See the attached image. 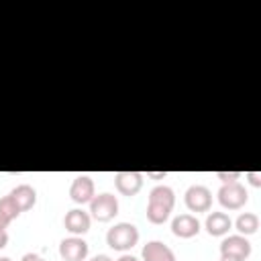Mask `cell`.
<instances>
[{
    "instance_id": "obj_5",
    "label": "cell",
    "mask_w": 261,
    "mask_h": 261,
    "mask_svg": "<svg viewBox=\"0 0 261 261\" xmlns=\"http://www.w3.org/2000/svg\"><path fill=\"white\" fill-rule=\"evenodd\" d=\"M220 255L245 261L251 255V243L243 234H230L220 243Z\"/></svg>"
},
{
    "instance_id": "obj_2",
    "label": "cell",
    "mask_w": 261,
    "mask_h": 261,
    "mask_svg": "<svg viewBox=\"0 0 261 261\" xmlns=\"http://www.w3.org/2000/svg\"><path fill=\"white\" fill-rule=\"evenodd\" d=\"M90 212L98 222H108L118 214V200L114 194H98L90 200Z\"/></svg>"
},
{
    "instance_id": "obj_18",
    "label": "cell",
    "mask_w": 261,
    "mask_h": 261,
    "mask_svg": "<svg viewBox=\"0 0 261 261\" xmlns=\"http://www.w3.org/2000/svg\"><path fill=\"white\" fill-rule=\"evenodd\" d=\"M216 177L222 179V184H230V181H237L241 173L239 171H216Z\"/></svg>"
},
{
    "instance_id": "obj_20",
    "label": "cell",
    "mask_w": 261,
    "mask_h": 261,
    "mask_svg": "<svg viewBox=\"0 0 261 261\" xmlns=\"http://www.w3.org/2000/svg\"><path fill=\"white\" fill-rule=\"evenodd\" d=\"M20 261H45V259L41 255H37V253H27V255H22Z\"/></svg>"
},
{
    "instance_id": "obj_27",
    "label": "cell",
    "mask_w": 261,
    "mask_h": 261,
    "mask_svg": "<svg viewBox=\"0 0 261 261\" xmlns=\"http://www.w3.org/2000/svg\"><path fill=\"white\" fill-rule=\"evenodd\" d=\"M0 261H10V259L8 257H0Z\"/></svg>"
},
{
    "instance_id": "obj_17",
    "label": "cell",
    "mask_w": 261,
    "mask_h": 261,
    "mask_svg": "<svg viewBox=\"0 0 261 261\" xmlns=\"http://www.w3.org/2000/svg\"><path fill=\"white\" fill-rule=\"evenodd\" d=\"M0 214H2V216H6L8 220H14V218L20 214V210H18L16 202L10 198V194H8V196H4V198H0Z\"/></svg>"
},
{
    "instance_id": "obj_10",
    "label": "cell",
    "mask_w": 261,
    "mask_h": 261,
    "mask_svg": "<svg viewBox=\"0 0 261 261\" xmlns=\"http://www.w3.org/2000/svg\"><path fill=\"white\" fill-rule=\"evenodd\" d=\"M90 214L88 212H84V210H80V208H73V210H69L67 214H65V218H63V224H65V228L73 234V237H80V234H86L88 230H90Z\"/></svg>"
},
{
    "instance_id": "obj_8",
    "label": "cell",
    "mask_w": 261,
    "mask_h": 261,
    "mask_svg": "<svg viewBox=\"0 0 261 261\" xmlns=\"http://www.w3.org/2000/svg\"><path fill=\"white\" fill-rule=\"evenodd\" d=\"M69 196L75 204H88L94 198V181L90 175H77L69 186Z\"/></svg>"
},
{
    "instance_id": "obj_22",
    "label": "cell",
    "mask_w": 261,
    "mask_h": 261,
    "mask_svg": "<svg viewBox=\"0 0 261 261\" xmlns=\"http://www.w3.org/2000/svg\"><path fill=\"white\" fill-rule=\"evenodd\" d=\"M8 224H10V220H8L6 216H2V214H0V230H4Z\"/></svg>"
},
{
    "instance_id": "obj_19",
    "label": "cell",
    "mask_w": 261,
    "mask_h": 261,
    "mask_svg": "<svg viewBox=\"0 0 261 261\" xmlns=\"http://www.w3.org/2000/svg\"><path fill=\"white\" fill-rule=\"evenodd\" d=\"M245 175H247V179L251 181V186H255V188L261 186V173H259V171H247Z\"/></svg>"
},
{
    "instance_id": "obj_16",
    "label": "cell",
    "mask_w": 261,
    "mask_h": 261,
    "mask_svg": "<svg viewBox=\"0 0 261 261\" xmlns=\"http://www.w3.org/2000/svg\"><path fill=\"white\" fill-rule=\"evenodd\" d=\"M169 212H171V208H165L161 204H155V202L147 204V220L153 224H163L169 218Z\"/></svg>"
},
{
    "instance_id": "obj_26",
    "label": "cell",
    "mask_w": 261,
    "mask_h": 261,
    "mask_svg": "<svg viewBox=\"0 0 261 261\" xmlns=\"http://www.w3.org/2000/svg\"><path fill=\"white\" fill-rule=\"evenodd\" d=\"M220 261H239V259H232V257H220Z\"/></svg>"
},
{
    "instance_id": "obj_24",
    "label": "cell",
    "mask_w": 261,
    "mask_h": 261,
    "mask_svg": "<svg viewBox=\"0 0 261 261\" xmlns=\"http://www.w3.org/2000/svg\"><path fill=\"white\" fill-rule=\"evenodd\" d=\"M92 261H112V259H110L108 255H96V257H94Z\"/></svg>"
},
{
    "instance_id": "obj_4",
    "label": "cell",
    "mask_w": 261,
    "mask_h": 261,
    "mask_svg": "<svg viewBox=\"0 0 261 261\" xmlns=\"http://www.w3.org/2000/svg\"><path fill=\"white\" fill-rule=\"evenodd\" d=\"M186 206L192 210V212H208L210 206H212V192L206 188V186H200V184H194L186 190Z\"/></svg>"
},
{
    "instance_id": "obj_12",
    "label": "cell",
    "mask_w": 261,
    "mask_h": 261,
    "mask_svg": "<svg viewBox=\"0 0 261 261\" xmlns=\"http://www.w3.org/2000/svg\"><path fill=\"white\" fill-rule=\"evenodd\" d=\"M10 198L16 202L18 210L24 212V210H31V208L35 206V202H37V192H35L33 186L20 184V186H16V188L10 192Z\"/></svg>"
},
{
    "instance_id": "obj_13",
    "label": "cell",
    "mask_w": 261,
    "mask_h": 261,
    "mask_svg": "<svg viewBox=\"0 0 261 261\" xmlns=\"http://www.w3.org/2000/svg\"><path fill=\"white\" fill-rule=\"evenodd\" d=\"M230 226H232V220H230V216L224 214V212H212V214H208V218H206V230H208V234H212V237H222V234H226Z\"/></svg>"
},
{
    "instance_id": "obj_7",
    "label": "cell",
    "mask_w": 261,
    "mask_h": 261,
    "mask_svg": "<svg viewBox=\"0 0 261 261\" xmlns=\"http://www.w3.org/2000/svg\"><path fill=\"white\" fill-rule=\"evenodd\" d=\"M114 186L122 196H135L143 186V173H139V171H118L114 175Z\"/></svg>"
},
{
    "instance_id": "obj_6",
    "label": "cell",
    "mask_w": 261,
    "mask_h": 261,
    "mask_svg": "<svg viewBox=\"0 0 261 261\" xmlns=\"http://www.w3.org/2000/svg\"><path fill=\"white\" fill-rule=\"evenodd\" d=\"M59 255L65 261H84L88 257V243L82 237H69L59 243Z\"/></svg>"
},
{
    "instance_id": "obj_9",
    "label": "cell",
    "mask_w": 261,
    "mask_h": 261,
    "mask_svg": "<svg viewBox=\"0 0 261 261\" xmlns=\"http://www.w3.org/2000/svg\"><path fill=\"white\" fill-rule=\"evenodd\" d=\"M171 232L179 239H192L200 232V220L192 214H179L171 222Z\"/></svg>"
},
{
    "instance_id": "obj_15",
    "label": "cell",
    "mask_w": 261,
    "mask_h": 261,
    "mask_svg": "<svg viewBox=\"0 0 261 261\" xmlns=\"http://www.w3.org/2000/svg\"><path fill=\"white\" fill-rule=\"evenodd\" d=\"M234 226H237V230H239L243 237H247V234H255L257 228H259V216L253 214V212H243V214L237 218Z\"/></svg>"
},
{
    "instance_id": "obj_1",
    "label": "cell",
    "mask_w": 261,
    "mask_h": 261,
    "mask_svg": "<svg viewBox=\"0 0 261 261\" xmlns=\"http://www.w3.org/2000/svg\"><path fill=\"white\" fill-rule=\"evenodd\" d=\"M139 241V230L130 222H118L106 232V243L114 251H128L137 245Z\"/></svg>"
},
{
    "instance_id": "obj_3",
    "label": "cell",
    "mask_w": 261,
    "mask_h": 261,
    "mask_svg": "<svg viewBox=\"0 0 261 261\" xmlns=\"http://www.w3.org/2000/svg\"><path fill=\"white\" fill-rule=\"evenodd\" d=\"M218 202H220V206H224L228 210H239L249 202V194H247L245 186H241L239 181L222 184L218 190Z\"/></svg>"
},
{
    "instance_id": "obj_11",
    "label": "cell",
    "mask_w": 261,
    "mask_h": 261,
    "mask_svg": "<svg viewBox=\"0 0 261 261\" xmlns=\"http://www.w3.org/2000/svg\"><path fill=\"white\" fill-rule=\"evenodd\" d=\"M143 261H175L173 251L161 241H149L143 247Z\"/></svg>"
},
{
    "instance_id": "obj_25",
    "label": "cell",
    "mask_w": 261,
    "mask_h": 261,
    "mask_svg": "<svg viewBox=\"0 0 261 261\" xmlns=\"http://www.w3.org/2000/svg\"><path fill=\"white\" fill-rule=\"evenodd\" d=\"M116 261H139L137 257H133V255H122L120 259H116Z\"/></svg>"
},
{
    "instance_id": "obj_21",
    "label": "cell",
    "mask_w": 261,
    "mask_h": 261,
    "mask_svg": "<svg viewBox=\"0 0 261 261\" xmlns=\"http://www.w3.org/2000/svg\"><path fill=\"white\" fill-rule=\"evenodd\" d=\"M8 243V232L6 230H0V249H4Z\"/></svg>"
},
{
    "instance_id": "obj_23",
    "label": "cell",
    "mask_w": 261,
    "mask_h": 261,
    "mask_svg": "<svg viewBox=\"0 0 261 261\" xmlns=\"http://www.w3.org/2000/svg\"><path fill=\"white\" fill-rule=\"evenodd\" d=\"M147 175H149V177H155V179H159V177H165V171H157V173H153V171H149Z\"/></svg>"
},
{
    "instance_id": "obj_14",
    "label": "cell",
    "mask_w": 261,
    "mask_h": 261,
    "mask_svg": "<svg viewBox=\"0 0 261 261\" xmlns=\"http://www.w3.org/2000/svg\"><path fill=\"white\" fill-rule=\"evenodd\" d=\"M149 202H155V204H161L165 208H173L175 204V194L169 186H155L151 192H149Z\"/></svg>"
}]
</instances>
